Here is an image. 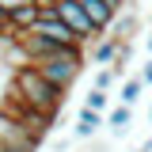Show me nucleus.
Masks as SVG:
<instances>
[{"instance_id":"1","label":"nucleus","mask_w":152,"mask_h":152,"mask_svg":"<svg viewBox=\"0 0 152 152\" xmlns=\"http://www.w3.org/2000/svg\"><path fill=\"white\" fill-rule=\"evenodd\" d=\"M8 95H15L19 103H27L31 110H42L50 114V118H57V110L65 107V91L57 88V84H50L46 76L38 72L34 65H15V72H12V84H8Z\"/></svg>"},{"instance_id":"2","label":"nucleus","mask_w":152,"mask_h":152,"mask_svg":"<svg viewBox=\"0 0 152 152\" xmlns=\"http://www.w3.org/2000/svg\"><path fill=\"white\" fill-rule=\"evenodd\" d=\"M84 65H88V57H84V46H61L57 53H50V57H42V61H34V69L50 84H57L61 91H69L76 84V76L84 72Z\"/></svg>"},{"instance_id":"3","label":"nucleus","mask_w":152,"mask_h":152,"mask_svg":"<svg viewBox=\"0 0 152 152\" xmlns=\"http://www.w3.org/2000/svg\"><path fill=\"white\" fill-rule=\"evenodd\" d=\"M0 152H38V137L0 107Z\"/></svg>"},{"instance_id":"4","label":"nucleus","mask_w":152,"mask_h":152,"mask_svg":"<svg viewBox=\"0 0 152 152\" xmlns=\"http://www.w3.org/2000/svg\"><path fill=\"white\" fill-rule=\"evenodd\" d=\"M53 12H57L61 19H65L69 27H72V34L80 38L84 46H88V42L95 46V42L103 38V31H99L91 19H88V12H84V4H80V0H57V4H53Z\"/></svg>"},{"instance_id":"5","label":"nucleus","mask_w":152,"mask_h":152,"mask_svg":"<svg viewBox=\"0 0 152 152\" xmlns=\"http://www.w3.org/2000/svg\"><path fill=\"white\" fill-rule=\"evenodd\" d=\"M80 4H84V12H88V19H91V23L99 27V31H103V34L110 31V23L118 19V15L110 12V8H107V0H80Z\"/></svg>"},{"instance_id":"6","label":"nucleus","mask_w":152,"mask_h":152,"mask_svg":"<svg viewBox=\"0 0 152 152\" xmlns=\"http://www.w3.org/2000/svg\"><path fill=\"white\" fill-rule=\"evenodd\" d=\"M118 50H122V42H118L114 34H103V38L91 46V65H114Z\"/></svg>"},{"instance_id":"7","label":"nucleus","mask_w":152,"mask_h":152,"mask_svg":"<svg viewBox=\"0 0 152 152\" xmlns=\"http://www.w3.org/2000/svg\"><path fill=\"white\" fill-rule=\"evenodd\" d=\"M38 19H42V4H27V8H19V12H12V34H23V31H31Z\"/></svg>"},{"instance_id":"8","label":"nucleus","mask_w":152,"mask_h":152,"mask_svg":"<svg viewBox=\"0 0 152 152\" xmlns=\"http://www.w3.org/2000/svg\"><path fill=\"white\" fill-rule=\"evenodd\" d=\"M133 31H137V12H133V8H126V12L110 23V31H107V34H114L118 42H133Z\"/></svg>"},{"instance_id":"9","label":"nucleus","mask_w":152,"mask_h":152,"mask_svg":"<svg viewBox=\"0 0 152 152\" xmlns=\"http://www.w3.org/2000/svg\"><path fill=\"white\" fill-rule=\"evenodd\" d=\"M103 126V110H91V107H84L80 118H76V137H95Z\"/></svg>"},{"instance_id":"10","label":"nucleus","mask_w":152,"mask_h":152,"mask_svg":"<svg viewBox=\"0 0 152 152\" xmlns=\"http://www.w3.org/2000/svg\"><path fill=\"white\" fill-rule=\"evenodd\" d=\"M107 126H110V133H118V137H126L133 126V107H126V103H118L110 110V118H107Z\"/></svg>"},{"instance_id":"11","label":"nucleus","mask_w":152,"mask_h":152,"mask_svg":"<svg viewBox=\"0 0 152 152\" xmlns=\"http://www.w3.org/2000/svg\"><path fill=\"white\" fill-rule=\"evenodd\" d=\"M141 91H145V80H141V76H129V80L122 84V95H118V99H122L126 107H133V103L141 99Z\"/></svg>"},{"instance_id":"12","label":"nucleus","mask_w":152,"mask_h":152,"mask_svg":"<svg viewBox=\"0 0 152 152\" xmlns=\"http://www.w3.org/2000/svg\"><path fill=\"white\" fill-rule=\"evenodd\" d=\"M129 61H133V42H122V50H118V57H114V65H110V69H114L118 76H122Z\"/></svg>"},{"instance_id":"13","label":"nucleus","mask_w":152,"mask_h":152,"mask_svg":"<svg viewBox=\"0 0 152 152\" xmlns=\"http://www.w3.org/2000/svg\"><path fill=\"white\" fill-rule=\"evenodd\" d=\"M114 80H118V72H114V69H99V72H95V88H99V91H110Z\"/></svg>"},{"instance_id":"14","label":"nucleus","mask_w":152,"mask_h":152,"mask_svg":"<svg viewBox=\"0 0 152 152\" xmlns=\"http://www.w3.org/2000/svg\"><path fill=\"white\" fill-rule=\"evenodd\" d=\"M107 99H110L107 91H99V88H91V91H88V103H84V107H91V110H107Z\"/></svg>"},{"instance_id":"15","label":"nucleus","mask_w":152,"mask_h":152,"mask_svg":"<svg viewBox=\"0 0 152 152\" xmlns=\"http://www.w3.org/2000/svg\"><path fill=\"white\" fill-rule=\"evenodd\" d=\"M0 31H8V34H12V12H8L4 4H0Z\"/></svg>"},{"instance_id":"16","label":"nucleus","mask_w":152,"mask_h":152,"mask_svg":"<svg viewBox=\"0 0 152 152\" xmlns=\"http://www.w3.org/2000/svg\"><path fill=\"white\" fill-rule=\"evenodd\" d=\"M107 8H110L114 15H122V12H126V8H129V0H107Z\"/></svg>"},{"instance_id":"17","label":"nucleus","mask_w":152,"mask_h":152,"mask_svg":"<svg viewBox=\"0 0 152 152\" xmlns=\"http://www.w3.org/2000/svg\"><path fill=\"white\" fill-rule=\"evenodd\" d=\"M8 12H19V8H27V4H34V0H0Z\"/></svg>"},{"instance_id":"18","label":"nucleus","mask_w":152,"mask_h":152,"mask_svg":"<svg viewBox=\"0 0 152 152\" xmlns=\"http://www.w3.org/2000/svg\"><path fill=\"white\" fill-rule=\"evenodd\" d=\"M141 80H145V84H152V61L145 65V69H141Z\"/></svg>"},{"instance_id":"19","label":"nucleus","mask_w":152,"mask_h":152,"mask_svg":"<svg viewBox=\"0 0 152 152\" xmlns=\"http://www.w3.org/2000/svg\"><path fill=\"white\" fill-rule=\"evenodd\" d=\"M137 152H152V137H148V141H145V145H141Z\"/></svg>"},{"instance_id":"20","label":"nucleus","mask_w":152,"mask_h":152,"mask_svg":"<svg viewBox=\"0 0 152 152\" xmlns=\"http://www.w3.org/2000/svg\"><path fill=\"white\" fill-rule=\"evenodd\" d=\"M148 53H152V34H148Z\"/></svg>"},{"instance_id":"21","label":"nucleus","mask_w":152,"mask_h":152,"mask_svg":"<svg viewBox=\"0 0 152 152\" xmlns=\"http://www.w3.org/2000/svg\"><path fill=\"white\" fill-rule=\"evenodd\" d=\"M148 122H152V110H148Z\"/></svg>"}]
</instances>
